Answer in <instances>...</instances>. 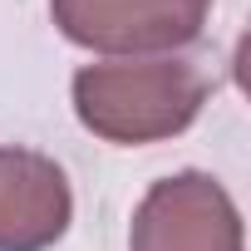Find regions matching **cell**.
Listing matches in <instances>:
<instances>
[{
	"label": "cell",
	"mask_w": 251,
	"mask_h": 251,
	"mask_svg": "<svg viewBox=\"0 0 251 251\" xmlns=\"http://www.w3.org/2000/svg\"><path fill=\"white\" fill-rule=\"evenodd\" d=\"M207 103V74L187 59H108L74 74V113L108 143L182 133Z\"/></svg>",
	"instance_id": "6da1fadb"
},
{
	"label": "cell",
	"mask_w": 251,
	"mask_h": 251,
	"mask_svg": "<svg viewBox=\"0 0 251 251\" xmlns=\"http://www.w3.org/2000/svg\"><path fill=\"white\" fill-rule=\"evenodd\" d=\"M54 25L103 54L182 50L202 35L212 0H50Z\"/></svg>",
	"instance_id": "7a4b0ae2"
},
{
	"label": "cell",
	"mask_w": 251,
	"mask_h": 251,
	"mask_svg": "<svg viewBox=\"0 0 251 251\" xmlns=\"http://www.w3.org/2000/svg\"><path fill=\"white\" fill-rule=\"evenodd\" d=\"M133 251H241V217L207 173L158 182L133 212Z\"/></svg>",
	"instance_id": "3957f363"
},
{
	"label": "cell",
	"mask_w": 251,
	"mask_h": 251,
	"mask_svg": "<svg viewBox=\"0 0 251 251\" xmlns=\"http://www.w3.org/2000/svg\"><path fill=\"white\" fill-rule=\"evenodd\" d=\"M74 197L54 158L0 148V251H45L69 231Z\"/></svg>",
	"instance_id": "277c9868"
}]
</instances>
